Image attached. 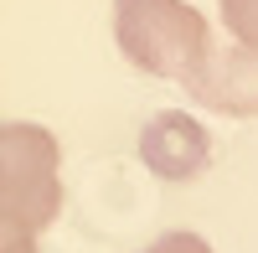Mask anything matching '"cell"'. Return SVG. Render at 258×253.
<instances>
[{
    "mask_svg": "<svg viewBox=\"0 0 258 253\" xmlns=\"http://www.w3.org/2000/svg\"><path fill=\"white\" fill-rule=\"evenodd\" d=\"M114 41L140 73L186 83L212 52L207 21L186 0H114Z\"/></svg>",
    "mask_w": 258,
    "mask_h": 253,
    "instance_id": "obj_1",
    "label": "cell"
},
{
    "mask_svg": "<svg viewBox=\"0 0 258 253\" xmlns=\"http://www.w3.org/2000/svg\"><path fill=\"white\" fill-rule=\"evenodd\" d=\"M57 140L41 124H0V202H11L36 233L62 212Z\"/></svg>",
    "mask_w": 258,
    "mask_h": 253,
    "instance_id": "obj_2",
    "label": "cell"
},
{
    "mask_svg": "<svg viewBox=\"0 0 258 253\" xmlns=\"http://www.w3.org/2000/svg\"><path fill=\"white\" fill-rule=\"evenodd\" d=\"M140 155H145V165H150L155 176H165V181H191V176L207 171L212 140H207V130H202L191 114L165 109V114H155V119L140 130Z\"/></svg>",
    "mask_w": 258,
    "mask_h": 253,
    "instance_id": "obj_3",
    "label": "cell"
},
{
    "mask_svg": "<svg viewBox=\"0 0 258 253\" xmlns=\"http://www.w3.org/2000/svg\"><path fill=\"white\" fill-rule=\"evenodd\" d=\"M186 88L197 103L222 114H258V52L253 47H227V52H207L202 68L186 78Z\"/></svg>",
    "mask_w": 258,
    "mask_h": 253,
    "instance_id": "obj_4",
    "label": "cell"
},
{
    "mask_svg": "<svg viewBox=\"0 0 258 253\" xmlns=\"http://www.w3.org/2000/svg\"><path fill=\"white\" fill-rule=\"evenodd\" d=\"M222 6V21L238 47H253L258 52V0H217Z\"/></svg>",
    "mask_w": 258,
    "mask_h": 253,
    "instance_id": "obj_5",
    "label": "cell"
},
{
    "mask_svg": "<svg viewBox=\"0 0 258 253\" xmlns=\"http://www.w3.org/2000/svg\"><path fill=\"white\" fill-rule=\"evenodd\" d=\"M0 253H36V227L11 202H0Z\"/></svg>",
    "mask_w": 258,
    "mask_h": 253,
    "instance_id": "obj_6",
    "label": "cell"
},
{
    "mask_svg": "<svg viewBox=\"0 0 258 253\" xmlns=\"http://www.w3.org/2000/svg\"><path fill=\"white\" fill-rule=\"evenodd\" d=\"M145 253H212V243L207 238H197V233H165V238H155Z\"/></svg>",
    "mask_w": 258,
    "mask_h": 253,
    "instance_id": "obj_7",
    "label": "cell"
}]
</instances>
